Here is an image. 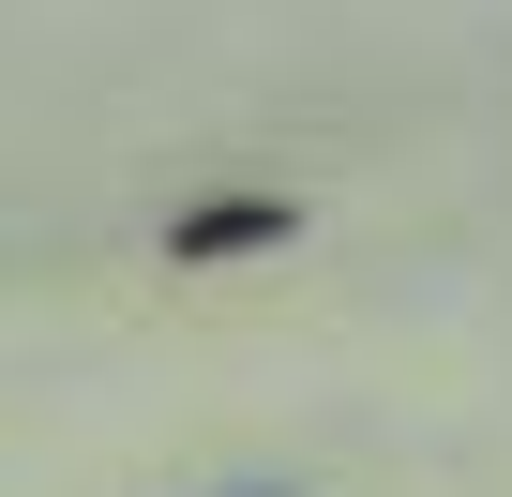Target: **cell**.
Here are the masks:
<instances>
[{
	"mask_svg": "<svg viewBox=\"0 0 512 497\" xmlns=\"http://www.w3.org/2000/svg\"><path fill=\"white\" fill-rule=\"evenodd\" d=\"M287 226H302L287 196H196V211L166 226V257H196V272H211V257H256V241H287Z\"/></svg>",
	"mask_w": 512,
	"mask_h": 497,
	"instance_id": "6da1fadb",
	"label": "cell"
}]
</instances>
